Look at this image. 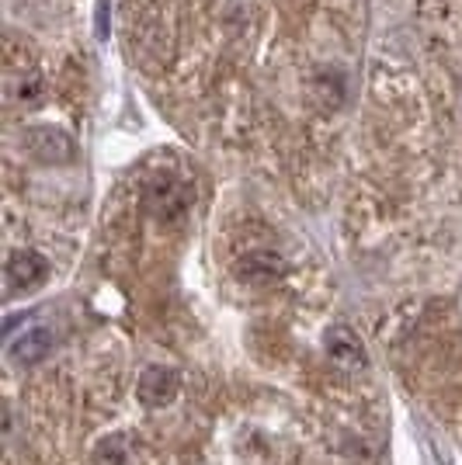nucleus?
Returning a JSON list of instances; mask_svg holds the SVG:
<instances>
[{
    "label": "nucleus",
    "instance_id": "7ed1b4c3",
    "mask_svg": "<svg viewBox=\"0 0 462 465\" xmlns=\"http://www.w3.org/2000/svg\"><path fill=\"white\" fill-rule=\"evenodd\" d=\"M25 139H28V150L39 156V160H49V163L74 156V143L63 136V133H56V129H32Z\"/></svg>",
    "mask_w": 462,
    "mask_h": 465
},
{
    "label": "nucleus",
    "instance_id": "423d86ee",
    "mask_svg": "<svg viewBox=\"0 0 462 465\" xmlns=\"http://www.w3.org/2000/svg\"><path fill=\"white\" fill-rule=\"evenodd\" d=\"M39 97H42L39 80H25V84H21V101H25V104H35Z\"/></svg>",
    "mask_w": 462,
    "mask_h": 465
},
{
    "label": "nucleus",
    "instance_id": "f257e3e1",
    "mask_svg": "<svg viewBox=\"0 0 462 465\" xmlns=\"http://www.w3.org/2000/svg\"><path fill=\"white\" fill-rule=\"evenodd\" d=\"M49 348H53V330L28 327L18 341L7 344V361H11L15 369H28V365L42 361V358L49 354Z\"/></svg>",
    "mask_w": 462,
    "mask_h": 465
},
{
    "label": "nucleus",
    "instance_id": "f03ea898",
    "mask_svg": "<svg viewBox=\"0 0 462 465\" xmlns=\"http://www.w3.org/2000/svg\"><path fill=\"white\" fill-rule=\"evenodd\" d=\"M45 261H42L39 253L32 251H18L11 253V261H7V285L11 292H25V289H35L42 278H45Z\"/></svg>",
    "mask_w": 462,
    "mask_h": 465
},
{
    "label": "nucleus",
    "instance_id": "0eeeda50",
    "mask_svg": "<svg viewBox=\"0 0 462 465\" xmlns=\"http://www.w3.org/2000/svg\"><path fill=\"white\" fill-rule=\"evenodd\" d=\"M97 39H108V0H97Z\"/></svg>",
    "mask_w": 462,
    "mask_h": 465
},
{
    "label": "nucleus",
    "instance_id": "20e7f679",
    "mask_svg": "<svg viewBox=\"0 0 462 465\" xmlns=\"http://www.w3.org/2000/svg\"><path fill=\"white\" fill-rule=\"evenodd\" d=\"M174 392H177V371L171 369H150L139 379V396L146 403H154V407L174 400Z\"/></svg>",
    "mask_w": 462,
    "mask_h": 465
},
{
    "label": "nucleus",
    "instance_id": "39448f33",
    "mask_svg": "<svg viewBox=\"0 0 462 465\" xmlns=\"http://www.w3.org/2000/svg\"><path fill=\"white\" fill-rule=\"evenodd\" d=\"M327 351L337 358V361H345V365H362V361H366V351H362L358 337H355L347 327L327 330Z\"/></svg>",
    "mask_w": 462,
    "mask_h": 465
}]
</instances>
